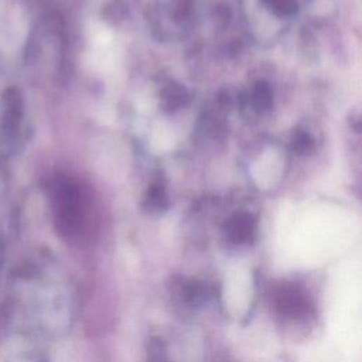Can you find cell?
<instances>
[{
  "label": "cell",
  "instance_id": "6da1fadb",
  "mask_svg": "<svg viewBox=\"0 0 362 362\" xmlns=\"http://www.w3.org/2000/svg\"><path fill=\"white\" fill-rule=\"evenodd\" d=\"M277 307L281 310V313L297 317L305 313L307 303L305 298L296 290L284 288L277 297Z\"/></svg>",
  "mask_w": 362,
  "mask_h": 362
},
{
  "label": "cell",
  "instance_id": "7a4b0ae2",
  "mask_svg": "<svg viewBox=\"0 0 362 362\" xmlns=\"http://www.w3.org/2000/svg\"><path fill=\"white\" fill-rule=\"evenodd\" d=\"M253 233V221L249 215H236L226 225V235L235 243H243Z\"/></svg>",
  "mask_w": 362,
  "mask_h": 362
},
{
  "label": "cell",
  "instance_id": "3957f363",
  "mask_svg": "<svg viewBox=\"0 0 362 362\" xmlns=\"http://www.w3.org/2000/svg\"><path fill=\"white\" fill-rule=\"evenodd\" d=\"M255 95H256V100H257L262 106H266V105L270 103V92H269V88L264 86L263 83H262V85L259 83V86H257Z\"/></svg>",
  "mask_w": 362,
  "mask_h": 362
}]
</instances>
